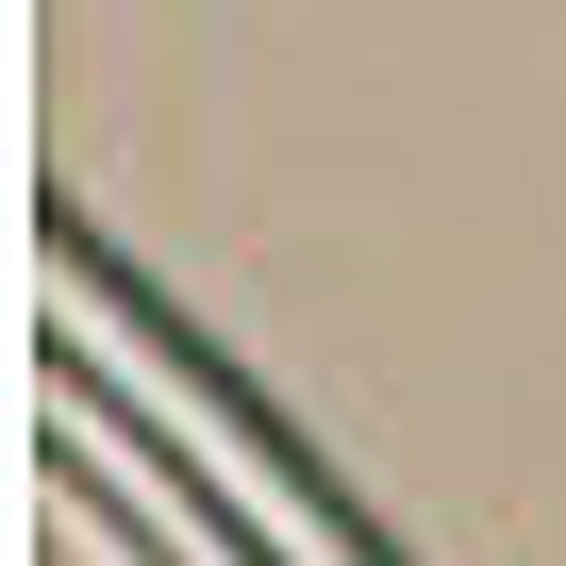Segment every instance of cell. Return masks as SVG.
Wrapping results in <instances>:
<instances>
[{
	"label": "cell",
	"mask_w": 566,
	"mask_h": 566,
	"mask_svg": "<svg viewBox=\"0 0 566 566\" xmlns=\"http://www.w3.org/2000/svg\"><path fill=\"white\" fill-rule=\"evenodd\" d=\"M51 266L84 283V301H101V317H117V334H134V350H150V367H167V384H184L200 417H217V433H233V467H250L266 500H301V516H317V549H334V566H417V549H384V533H367V500H350V483L317 467V433L283 417V400H266V384H250V367H233V350H217V334H200L184 301H167L150 266H117V250H101V233H84L67 200H51Z\"/></svg>",
	"instance_id": "6da1fadb"
},
{
	"label": "cell",
	"mask_w": 566,
	"mask_h": 566,
	"mask_svg": "<svg viewBox=\"0 0 566 566\" xmlns=\"http://www.w3.org/2000/svg\"><path fill=\"white\" fill-rule=\"evenodd\" d=\"M134 450H150V483H184V500H200V549H233V566H283V549H266V533H250V516H233L217 483H200V450H184L167 417H134Z\"/></svg>",
	"instance_id": "7a4b0ae2"
}]
</instances>
